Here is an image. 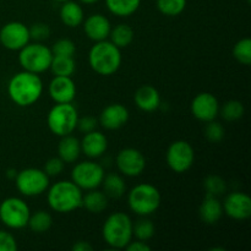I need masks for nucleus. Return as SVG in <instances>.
<instances>
[{"label": "nucleus", "instance_id": "obj_14", "mask_svg": "<svg viewBox=\"0 0 251 251\" xmlns=\"http://www.w3.org/2000/svg\"><path fill=\"white\" fill-rule=\"evenodd\" d=\"M194 118L203 123L212 122L220 114V102L215 95L201 92L194 97L190 105Z\"/></svg>", "mask_w": 251, "mask_h": 251}, {"label": "nucleus", "instance_id": "obj_15", "mask_svg": "<svg viewBox=\"0 0 251 251\" xmlns=\"http://www.w3.org/2000/svg\"><path fill=\"white\" fill-rule=\"evenodd\" d=\"M223 213L234 221H245L251 216V199L248 194L234 191L226 196Z\"/></svg>", "mask_w": 251, "mask_h": 251}, {"label": "nucleus", "instance_id": "obj_24", "mask_svg": "<svg viewBox=\"0 0 251 251\" xmlns=\"http://www.w3.org/2000/svg\"><path fill=\"white\" fill-rule=\"evenodd\" d=\"M82 206L91 213H100L107 208L108 206V196L104 191L88 190L86 195L82 196Z\"/></svg>", "mask_w": 251, "mask_h": 251}, {"label": "nucleus", "instance_id": "obj_36", "mask_svg": "<svg viewBox=\"0 0 251 251\" xmlns=\"http://www.w3.org/2000/svg\"><path fill=\"white\" fill-rule=\"evenodd\" d=\"M205 136L210 142L217 144V142L222 141L223 137H225V129H223L220 123L212 120V122H208L207 125H206Z\"/></svg>", "mask_w": 251, "mask_h": 251}, {"label": "nucleus", "instance_id": "obj_28", "mask_svg": "<svg viewBox=\"0 0 251 251\" xmlns=\"http://www.w3.org/2000/svg\"><path fill=\"white\" fill-rule=\"evenodd\" d=\"M49 69L55 76H71L75 73L76 63L74 56L53 55Z\"/></svg>", "mask_w": 251, "mask_h": 251}, {"label": "nucleus", "instance_id": "obj_21", "mask_svg": "<svg viewBox=\"0 0 251 251\" xmlns=\"http://www.w3.org/2000/svg\"><path fill=\"white\" fill-rule=\"evenodd\" d=\"M135 104L142 112H154L161 105V96L153 86H141L134 96Z\"/></svg>", "mask_w": 251, "mask_h": 251}, {"label": "nucleus", "instance_id": "obj_20", "mask_svg": "<svg viewBox=\"0 0 251 251\" xmlns=\"http://www.w3.org/2000/svg\"><path fill=\"white\" fill-rule=\"evenodd\" d=\"M199 216L206 225H216L223 216L222 202L218 196L206 194L202 203L199 208Z\"/></svg>", "mask_w": 251, "mask_h": 251}, {"label": "nucleus", "instance_id": "obj_13", "mask_svg": "<svg viewBox=\"0 0 251 251\" xmlns=\"http://www.w3.org/2000/svg\"><path fill=\"white\" fill-rule=\"evenodd\" d=\"M117 168L123 176H141L142 172L146 168V158L144 154L136 149L127 147L123 149L118 153L117 159Z\"/></svg>", "mask_w": 251, "mask_h": 251}, {"label": "nucleus", "instance_id": "obj_23", "mask_svg": "<svg viewBox=\"0 0 251 251\" xmlns=\"http://www.w3.org/2000/svg\"><path fill=\"white\" fill-rule=\"evenodd\" d=\"M81 153V145L76 137L66 135V136L61 137L60 142L58 145V154L59 158L64 162V163H74L77 161Z\"/></svg>", "mask_w": 251, "mask_h": 251}, {"label": "nucleus", "instance_id": "obj_2", "mask_svg": "<svg viewBox=\"0 0 251 251\" xmlns=\"http://www.w3.org/2000/svg\"><path fill=\"white\" fill-rule=\"evenodd\" d=\"M82 190L73 180H60L47 194L49 207L58 213H70L82 206Z\"/></svg>", "mask_w": 251, "mask_h": 251}, {"label": "nucleus", "instance_id": "obj_34", "mask_svg": "<svg viewBox=\"0 0 251 251\" xmlns=\"http://www.w3.org/2000/svg\"><path fill=\"white\" fill-rule=\"evenodd\" d=\"M203 186H205L207 194L211 195L220 196L227 190V185H226L225 179H222L218 176H208L203 181Z\"/></svg>", "mask_w": 251, "mask_h": 251}, {"label": "nucleus", "instance_id": "obj_12", "mask_svg": "<svg viewBox=\"0 0 251 251\" xmlns=\"http://www.w3.org/2000/svg\"><path fill=\"white\" fill-rule=\"evenodd\" d=\"M29 29L19 21L7 22L0 29V43L9 50H20L29 43Z\"/></svg>", "mask_w": 251, "mask_h": 251}, {"label": "nucleus", "instance_id": "obj_37", "mask_svg": "<svg viewBox=\"0 0 251 251\" xmlns=\"http://www.w3.org/2000/svg\"><path fill=\"white\" fill-rule=\"evenodd\" d=\"M28 29L31 39H36L38 42L44 41L50 36V27L43 22H37V24L32 25Z\"/></svg>", "mask_w": 251, "mask_h": 251}, {"label": "nucleus", "instance_id": "obj_35", "mask_svg": "<svg viewBox=\"0 0 251 251\" xmlns=\"http://www.w3.org/2000/svg\"><path fill=\"white\" fill-rule=\"evenodd\" d=\"M51 53L53 55H64V56H74L76 51L75 43L71 39L68 38H61L54 43L51 47Z\"/></svg>", "mask_w": 251, "mask_h": 251}, {"label": "nucleus", "instance_id": "obj_27", "mask_svg": "<svg viewBox=\"0 0 251 251\" xmlns=\"http://www.w3.org/2000/svg\"><path fill=\"white\" fill-rule=\"evenodd\" d=\"M102 185L103 189H104V194L108 198L119 199L125 193V181L119 174L112 173L104 176Z\"/></svg>", "mask_w": 251, "mask_h": 251}, {"label": "nucleus", "instance_id": "obj_38", "mask_svg": "<svg viewBox=\"0 0 251 251\" xmlns=\"http://www.w3.org/2000/svg\"><path fill=\"white\" fill-rule=\"evenodd\" d=\"M64 164L65 163H64L59 157H53V158L48 159V161L46 162L43 171L46 172V174L49 178H50V176H56L63 172Z\"/></svg>", "mask_w": 251, "mask_h": 251}, {"label": "nucleus", "instance_id": "obj_3", "mask_svg": "<svg viewBox=\"0 0 251 251\" xmlns=\"http://www.w3.org/2000/svg\"><path fill=\"white\" fill-rule=\"evenodd\" d=\"M122 51L110 41L96 42L88 53V64L98 75H114L122 65Z\"/></svg>", "mask_w": 251, "mask_h": 251}, {"label": "nucleus", "instance_id": "obj_1", "mask_svg": "<svg viewBox=\"0 0 251 251\" xmlns=\"http://www.w3.org/2000/svg\"><path fill=\"white\" fill-rule=\"evenodd\" d=\"M43 82L38 74L21 71L10 78L7 83V95L19 107H29L41 98Z\"/></svg>", "mask_w": 251, "mask_h": 251}, {"label": "nucleus", "instance_id": "obj_18", "mask_svg": "<svg viewBox=\"0 0 251 251\" xmlns=\"http://www.w3.org/2000/svg\"><path fill=\"white\" fill-rule=\"evenodd\" d=\"M110 22L104 15L93 14L83 21V32L93 42L104 41L109 37Z\"/></svg>", "mask_w": 251, "mask_h": 251}, {"label": "nucleus", "instance_id": "obj_22", "mask_svg": "<svg viewBox=\"0 0 251 251\" xmlns=\"http://www.w3.org/2000/svg\"><path fill=\"white\" fill-rule=\"evenodd\" d=\"M85 15H83V9L80 4L68 0L64 1L60 7V20L65 26L74 28V27L80 26L83 22Z\"/></svg>", "mask_w": 251, "mask_h": 251}, {"label": "nucleus", "instance_id": "obj_17", "mask_svg": "<svg viewBox=\"0 0 251 251\" xmlns=\"http://www.w3.org/2000/svg\"><path fill=\"white\" fill-rule=\"evenodd\" d=\"M129 120V110L120 103L107 105L100 115V123L104 129L118 130Z\"/></svg>", "mask_w": 251, "mask_h": 251}, {"label": "nucleus", "instance_id": "obj_29", "mask_svg": "<svg viewBox=\"0 0 251 251\" xmlns=\"http://www.w3.org/2000/svg\"><path fill=\"white\" fill-rule=\"evenodd\" d=\"M51 225H53V218H51L50 213L46 212V211H37L33 215H29L28 223L27 227L34 233H46L50 229Z\"/></svg>", "mask_w": 251, "mask_h": 251}, {"label": "nucleus", "instance_id": "obj_7", "mask_svg": "<svg viewBox=\"0 0 251 251\" xmlns=\"http://www.w3.org/2000/svg\"><path fill=\"white\" fill-rule=\"evenodd\" d=\"M19 63L25 71L41 74L50 68L53 53L50 48L42 43H27L20 49Z\"/></svg>", "mask_w": 251, "mask_h": 251}, {"label": "nucleus", "instance_id": "obj_43", "mask_svg": "<svg viewBox=\"0 0 251 251\" xmlns=\"http://www.w3.org/2000/svg\"><path fill=\"white\" fill-rule=\"evenodd\" d=\"M83 4H95V2H98L100 0H80Z\"/></svg>", "mask_w": 251, "mask_h": 251}, {"label": "nucleus", "instance_id": "obj_44", "mask_svg": "<svg viewBox=\"0 0 251 251\" xmlns=\"http://www.w3.org/2000/svg\"><path fill=\"white\" fill-rule=\"evenodd\" d=\"M54 1H58V2H64V1H68V0H54Z\"/></svg>", "mask_w": 251, "mask_h": 251}, {"label": "nucleus", "instance_id": "obj_41", "mask_svg": "<svg viewBox=\"0 0 251 251\" xmlns=\"http://www.w3.org/2000/svg\"><path fill=\"white\" fill-rule=\"evenodd\" d=\"M125 249L127 251H150L151 247L146 244V242H142V240H136V242H130L129 244L125 247Z\"/></svg>", "mask_w": 251, "mask_h": 251}, {"label": "nucleus", "instance_id": "obj_33", "mask_svg": "<svg viewBox=\"0 0 251 251\" xmlns=\"http://www.w3.org/2000/svg\"><path fill=\"white\" fill-rule=\"evenodd\" d=\"M132 235H135L137 240L147 242L154 235V226L150 220L142 218L132 225Z\"/></svg>", "mask_w": 251, "mask_h": 251}, {"label": "nucleus", "instance_id": "obj_8", "mask_svg": "<svg viewBox=\"0 0 251 251\" xmlns=\"http://www.w3.org/2000/svg\"><path fill=\"white\" fill-rule=\"evenodd\" d=\"M15 184L20 193L27 198L39 196L49 188V176L43 169L26 168L17 172Z\"/></svg>", "mask_w": 251, "mask_h": 251}, {"label": "nucleus", "instance_id": "obj_32", "mask_svg": "<svg viewBox=\"0 0 251 251\" xmlns=\"http://www.w3.org/2000/svg\"><path fill=\"white\" fill-rule=\"evenodd\" d=\"M233 56L238 63L243 65L251 64V39L243 38L235 43L233 47Z\"/></svg>", "mask_w": 251, "mask_h": 251}, {"label": "nucleus", "instance_id": "obj_19", "mask_svg": "<svg viewBox=\"0 0 251 251\" xmlns=\"http://www.w3.org/2000/svg\"><path fill=\"white\" fill-rule=\"evenodd\" d=\"M81 152L90 158H98L102 156L108 149V140L104 134L92 130L86 132L83 139L80 141Z\"/></svg>", "mask_w": 251, "mask_h": 251}, {"label": "nucleus", "instance_id": "obj_4", "mask_svg": "<svg viewBox=\"0 0 251 251\" xmlns=\"http://www.w3.org/2000/svg\"><path fill=\"white\" fill-rule=\"evenodd\" d=\"M132 221L126 213L114 212L105 220L102 228L104 242L113 249H125L132 240Z\"/></svg>", "mask_w": 251, "mask_h": 251}, {"label": "nucleus", "instance_id": "obj_40", "mask_svg": "<svg viewBox=\"0 0 251 251\" xmlns=\"http://www.w3.org/2000/svg\"><path fill=\"white\" fill-rule=\"evenodd\" d=\"M96 125H97V120L92 117H83L78 118L77 120V129L80 130L81 132L86 134V132H90L92 130H95Z\"/></svg>", "mask_w": 251, "mask_h": 251}, {"label": "nucleus", "instance_id": "obj_5", "mask_svg": "<svg viewBox=\"0 0 251 251\" xmlns=\"http://www.w3.org/2000/svg\"><path fill=\"white\" fill-rule=\"evenodd\" d=\"M162 196L158 189L151 184H139L130 190L127 205L136 215L146 217L156 212L161 206Z\"/></svg>", "mask_w": 251, "mask_h": 251}, {"label": "nucleus", "instance_id": "obj_9", "mask_svg": "<svg viewBox=\"0 0 251 251\" xmlns=\"http://www.w3.org/2000/svg\"><path fill=\"white\" fill-rule=\"evenodd\" d=\"M29 211L28 205L22 199L7 198L0 203V221L10 229H22L27 227Z\"/></svg>", "mask_w": 251, "mask_h": 251}, {"label": "nucleus", "instance_id": "obj_42", "mask_svg": "<svg viewBox=\"0 0 251 251\" xmlns=\"http://www.w3.org/2000/svg\"><path fill=\"white\" fill-rule=\"evenodd\" d=\"M73 250L74 251H91V250H93V248L88 242L80 240V242L75 243V244L73 245Z\"/></svg>", "mask_w": 251, "mask_h": 251}, {"label": "nucleus", "instance_id": "obj_26", "mask_svg": "<svg viewBox=\"0 0 251 251\" xmlns=\"http://www.w3.org/2000/svg\"><path fill=\"white\" fill-rule=\"evenodd\" d=\"M110 42L118 48H126L134 41V29L126 24H120L110 29L109 33Z\"/></svg>", "mask_w": 251, "mask_h": 251}, {"label": "nucleus", "instance_id": "obj_30", "mask_svg": "<svg viewBox=\"0 0 251 251\" xmlns=\"http://www.w3.org/2000/svg\"><path fill=\"white\" fill-rule=\"evenodd\" d=\"M220 113L227 122H237L244 114V105L239 100H228L222 105V108H220Z\"/></svg>", "mask_w": 251, "mask_h": 251}, {"label": "nucleus", "instance_id": "obj_39", "mask_svg": "<svg viewBox=\"0 0 251 251\" xmlns=\"http://www.w3.org/2000/svg\"><path fill=\"white\" fill-rule=\"evenodd\" d=\"M17 243L14 235L6 230H0V251H16Z\"/></svg>", "mask_w": 251, "mask_h": 251}, {"label": "nucleus", "instance_id": "obj_25", "mask_svg": "<svg viewBox=\"0 0 251 251\" xmlns=\"http://www.w3.org/2000/svg\"><path fill=\"white\" fill-rule=\"evenodd\" d=\"M107 9L113 15L127 17L135 14L141 5V0H104Z\"/></svg>", "mask_w": 251, "mask_h": 251}, {"label": "nucleus", "instance_id": "obj_16", "mask_svg": "<svg viewBox=\"0 0 251 251\" xmlns=\"http://www.w3.org/2000/svg\"><path fill=\"white\" fill-rule=\"evenodd\" d=\"M48 92L55 103H71L76 96V86L71 76H54Z\"/></svg>", "mask_w": 251, "mask_h": 251}, {"label": "nucleus", "instance_id": "obj_6", "mask_svg": "<svg viewBox=\"0 0 251 251\" xmlns=\"http://www.w3.org/2000/svg\"><path fill=\"white\" fill-rule=\"evenodd\" d=\"M77 109L71 103H56L47 115L49 130L60 137L73 134L77 126Z\"/></svg>", "mask_w": 251, "mask_h": 251}, {"label": "nucleus", "instance_id": "obj_11", "mask_svg": "<svg viewBox=\"0 0 251 251\" xmlns=\"http://www.w3.org/2000/svg\"><path fill=\"white\" fill-rule=\"evenodd\" d=\"M167 164L176 173H185L193 167L195 151L188 141L178 140L169 145L166 154Z\"/></svg>", "mask_w": 251, "mask_h": 251}, {"label": "nucleus", "instance_id": "obj_31", "mask_svg": "<svg viewBox=\"0 0 251 251\" xmlns=\"http://www.w3.org/2000/svg\"><path fill=\"white\" fill-rule=\"evenodd\" d=\"M185 7L186 0H157V9L166 16H178Z\"/></svg>", "mask_w": 251, "mask_h": 251}, {"label": "nucleus", "instance_id": "obj_10", "mask_svg": "<svg viewBox=\"0 0 251 251\" xmlns=\"http://www.w3.org/2000/svg\"><path fill=\"white\" fill-rule=\"evenodd\" d=\"M104 169L100 164L92 161L80 162L71 171V180L81 190H92L102 185Z\"/></svg>", "mask_w": 251, "mask_h": 251}]
</instances>
